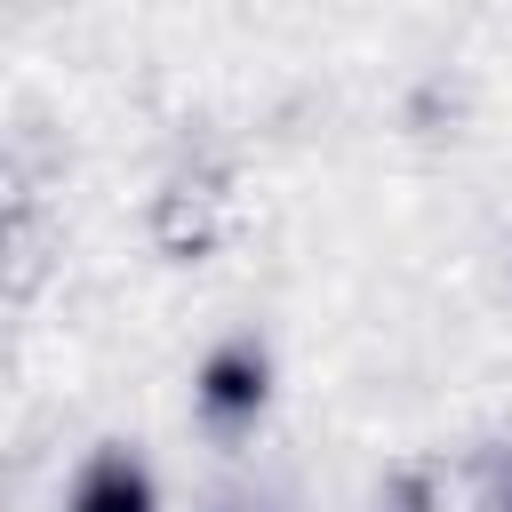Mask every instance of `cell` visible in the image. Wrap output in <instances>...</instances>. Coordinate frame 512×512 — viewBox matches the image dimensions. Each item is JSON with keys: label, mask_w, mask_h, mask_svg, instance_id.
<instances>
[{"label": "cell", "mask_w": 512, "mask_h": 512, "mask_svg": "<svg viewBox=\"0 0 512 512\" xmlns=\"http://www.w3.org/2000/svg\"><path fill=\"white\" fill-rule=\"evenodd\" d=\"M192 408H200V424L216 440H248L264 424V408H272V352L256 336H224L192 376Z\"/></svg>", "instance_id": "obj_1"}, {"label": "cell", "mask_w": 512, "mask_h": 512, "mask_svg": "<svg viewBox=\"0 0 512 512\" xmlns=\"http://www.w3.org/2000/svg\"><path fill=\"white\" fill-rule=\"evenodd\" d=\"M64 512H160V480H152V464H144L136 448L104 440V448L72 472Z\"/></svg>", "instance_id": "obj_2"}, {"label": "cell", "mask_w": 512, "mask_h": 512, "mask_svg": "<svg viewBox=\"0 0 512 512\" xmlns=\"http://www.w3.org/2000/svg\"><path fill=\"white\" fill-rule=\"evenodd\" d=\"M488 512H512V448L488 456Z\"/></svg>", "instance_id": "obj_3"}]
</instances>
